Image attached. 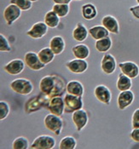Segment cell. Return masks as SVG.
<instances>
[{"label":"cell","instance_id":"cell-1","mask_svg":"<svg viewBox=\"0 0 139 149\" xmlns=\"http://www.w3.org/2000/svg\"><path fill=\"white\" fill-rule=\"evenodd\" d=\"M39 89L49 97L61 96L67 91L66 81L63 78L53 74L44 77L39 83Z\"/></svg>","mask_w":139,"mask_h":149},{"label":"cell","instance_id":"cell-2","mask_svg":"<svg viewBox=\"0 0 139 149\" xmlns=\"http://www.w3.org/2000/svg\"><path fill=\"white\" fill-rule=\"evenodd\" d=\"M50 100V97H49L48 95L41 92L40 95H38L34 97L30 98L26 102L24 106V110L27 113H32L42 108L46 109L47 105Z\"/></svg>","mask_w":139,"mask_h":149},{"label":"cell","instance_id":"cell-3","mask_svg":"<svg viewBox=\"0 0 139 149\" xmlns=\"http://www.w3.org/2000/svg\"><path fill=\"white\" fill-rule=\"evenodd\" d=\"M13 91L20 95H29L34 91V85L32 82L26 79H16L13 80L10 84Z\"/></svg>","mask_w":139,"mask_h":149},{"label":"cell","instance_id":"cell-4","mask_svg":"<svg viewBox=\"0 0 139 149\" xmlns=\"http://www.w3.org/2000/svg\"><path fill=\"white\" fill-rule=\"evenodd\" d=\"M45 126L47 130L54 133L55 135L59 136L61 133L62 128H63V121L60 118V116L50 113L48 114L45 118Z\"/></svg>","mask_w":139,"mask_h":149},{"label":"cell","instance_id":"cell-5","mask_svg":"<svg viewBox=\"0 0 139 149\" xmlns=\"http://www.w3.org/2000/svg\"><path fill=\"white\" fill-rule=\"evenodd\" d=\"M65 109L66 113H73L77 110L82 109L83 107V100L82 96H77L71 94H67L64 97Z\"/></svg>","mask_w":139,"mask_h":149},{"label":"cell","instance_id":"cell-6","mask_svg":"<svg viewBox=\"0 0 139 149\" xmlns=\"http://www.w3.org/2000/svg\"><path fill=\"white\" fill-rule=\"evenodd\" d=\"M56 145L55 138L50 136H39L35 139L30 148L33 149H51Z\"/></svg>","mask_w":139,"mask_h":149},{"label":"cell","instance_id":"cell-7","mask_svg":"<svg viewBox=\"0 0 139 149\" xmlns=\"http://www.w3.org/2000/svg\"><path fill=\"white\" fill-rule=\"evenodd\" d=\"M46 109L50 112V113L57 116H61L64 113V109H65L64 99H62L61 96H56L50 98L47 105Z\"/></svg>","mask_w":139,"mask_h":149},{"label":"cell","instance_id":"cell-8","mask_svg":"<svg viewBox=\"0 0 139 149\" xmlns=\"http://www.w3.org/2000/svg\"><path fill=\"white\" fill-rule=\"evenodd\" d=\"M22 15V10L15 4L10 3L3 10V18L9 26H11Z\"/></svg>","mask_w":139,"mask_h":149},{"label":"cell","instance_id":"cell-9","mask_svg":"<svg viewBox=\"0 0 139 149\" xmlns=\"http://www.w3.org/2000/svg\"><path fill=\"white\" fill-rule=\"evenodd\" d=\"M25 64L34 71H38L43 69L45 65L40 61L38 55L34 52H27L24 56Z\"/></svg>","mask_w":139,"mask_h":149},{"label":"cell","instance_id":"cell-10","mask_svg":"<svg viewBox=\"0 0 139 149\" xmlns=\"http://www.w3.org/2000/svg\"><path fill=\"white\" fill-rule=\"evenodd\" d=\"M94 95L100 102L106 104V105L110 104L112 95H111V91L107 86L103 85V84L96 86L94 91Z\"/></svg>","mask_w":139,"mask_h":149},{"label":"cell","instance_id":"cell-11","mask_svg":"<svg viewBox=\"0 0 139 149\" xmlns=\"http://www.w3.org/2000/svg\"><path fill=\"white\" fill-rule=\"evenodd\" d=\"M119 68H120L122 73L128 76L131 79H135L138 76V66L132 61H125L119 64Z\"/></svg>","mask_w":139,"mask_h":149},{"label":"cell","instance_id":"cell-12","mask_svg":"<svg viewBox=\"0 0 139 149\" xmlns=\"http://www.w3.org/2000/svg\"><path fill=\"white\" fill-rule=\"evenodd\" d=\"M48 26L45 22H37L27 32V35L32 38L38 39L43 38L47 33Z\"/></svg>","mask_w":139,"mask_h":149},{"label":"cell","instance_id":"cell-13","mask_svg":"<svg viewBox=\"0 0 139 149\" xmlns=\"http://www.w3.org/2000/svg\"><path fill=\"white\" fill-rule=\"evenodd\" d=\"M66 67L70 72L73 73H83L88 68V63L86 61L82 59H74L66 63Z\"/></svg>","mask_w":139,"mask_h":149},{"label":"cell","instance_id":"cell-14","mask_svg":"<svg viewBox=\"0 0 139 149\" xmlns=\"http://www.w3.org/2000/svg\"><path fill=\"white\" fill-rule=\"evenodd\" d=\"M72 120H73V124L75 125L77 130L80 131L88 123V115H87V113L85 111L82 110V109L77 110L74 113H73Z\"/></svg>","mask_w":139,"mask_h":149},{"label":"cell","instance_id":"cell-15","mask_svg":"<svg viewBox=\"0 0 139 149\" xmlns=\"http://www.w3.org/2000/svg\"><path fill=\"white\" fill-rule=\"evenodd\" d=\"M25 68V63L21 59H15L8 62L4 66V71L10 75H18L20 74Z\"/></svg>","mask_w":139,"mask_h":149},{"label":"cell","instance_id":"cell-16","mask_svg":"<svg viewBox=\"0 0 139 149\" xmlns=\"http://www.w3.org/2000/svg\"><path fill=\"white\" fill-rule=\"evenodd\" d=\"M116 60L112 55H104L101 61V68L106 74H112L116 69Z\"/></svg>","mask_w":139,"mask_h":149},{"label":"cell","instance_id":"cell-17","mask_svg":"<svg viewBox=\"0 0 139 149\" xmlns=\"http://www.w3.org/2000/svg\"><path fill=\"white\" fill-rule=\"evenodd\" d=\"M134 101V94L130 90L121 91L118 96V107L120 110H125Z\"/></svg>","mask_w":139,"mask_h":149},{"label":"cell","instance_id":"cell-18","mask_svg":"<svg viewBox=\"0 0 139 149\" xmlns=\"http://www.w3.org/2000/svg\"><path fill=\"white\" fill-rule=\"evenodd\" d=\"M102 24L109 33H112L114 34H119V25L115 17L112 15H106L102 20Z\"/></svg>","mask_w":139,"mask_h":149},{"label":"cell","instance_id":"cell-19","mask_svg":"<svg viewBox=\"0 0 139 149\" xmlns=\"http://www.w3.org/2000/svg\"><path fill=\"white\" fill-rule=\"evenodd\" d=\"M50 48L55 53V55H60L65 49V42L62 37L55 36L50 41Z\"/></svg>","mask_w":139,"mask_h":149},{"label":"cell","instance_id":"cell-20","mask_svg":"<svg viewBox=\"0 0 139 149\" xmlns=\"http://www.w3.org/2000/svg\"><path fill=\"white\" fill-rule=\"evenodd\" d=\"M67 92L73 95L82 96L84 94V86L80 81H69L67 84Z\"/></svg>","mask_w":139,"mask_h":149},{"label":"cell","instance_id":"cell-21","mask_svg":"<svg viewBox=\"0 0 139 149\" xmlns=\"http://www.w3.org/2000/svg\"><path fill=\"white\" fill-rule=\"evenodd\" d=\"M88 37V31L86 27L82 24V23H78L76 27L73 31V38L74 40L78 42H83L85 41Z\"/></svg>","mask_w":139,"mask_h":149},{"label":"cell","instance_id":"cell-22","mask_svg":"<svg viewBox=\"0 0 139 149\" xmlns=\"http://www.w3.org/2000/svg\"><path fill=\"white\" fill-rule=\"evenodd\" d=\"M89 33L91 34L92 38L96 40H99V39L108 37L109 34V32L103 26H95L92 28H90Z\"/></svg>","mask_w":139,"mask_h":149},{"label":"cell","instance_id":"cell-23","mask_svg":"<svg viewBox=\"0 0 139 149\" xmlns=\"http://www.w3.org/2000/svg\"><path fill=\"white\" fill-rule=\"evenodd\" d=\"M116 85H117V89L119 91H125L130 90L131 88V85H132L131 78L125 75L124 73H120L118 77Z\"/></svg>","mask_w":139,"mask_h":149},{"label":"cell","instance_id":"cell-24","mask_svg":"<svg viewBox=\"0 0 139 149\" xmlns=\"http://www.w3.org/2000/svg\"><path fill=\"white\" fill-rule=\"evenodd\" d=\"M72 52L75 57L78 59H82V60H85L90 55V49L88 46L85 45H75L73 48Z\"/></svg>","mask_w":139,"mask_h":149},{"label":"cell","instance_id":"cell-25","mask_svg":"<svg viewBox=\"0 0 139 149\" xmlns=\"http://www.w3.org/2000/svg\"><path fill=\"white\" fill-rule=\"evenodd\" d=\"M82 15L85 20H93L96 15L97 10L96 6L92 3H86L82 6Z\"/></svg>","mask_w":139,"mask_h":149},{"label":"cell","instance_id":"cell-26","mask_svg":"<svg viewBox=\"0 0 139 149\" xmlns=\"http://www.w3.org/2000/svg\"><path fill=\"white\" fill-rule=\"evenodd\" d=\"M38 57L40 59V61L45 64L47 65L49 63H50L54 58H55V53L51 50V49L49 47V48H44L42 49L39 52H38Z\"/></svg>","mask_w":139,"mask_h":149},{"label":"cell","instance_id":"cell-27","mask_svg":"<svg viewBox=\"0 0 139 149\" xmlns=\"http://www.w3.org/2000/svg\"><path fill=\"white\" fill-rule=\"evenodd\" d=\"M45 23L48 26V27L56 28L60 23V17L53 10H50L45 14Z\"/></svg>","mask_w":139,"mask_h":149},{"label":"cell","instance_id":"cell-28","mask_svg":"<svg viewBox=\"0 0 139 149\" xmlns=\"http://www.w3.org/2000/svg\"><path fill=\"white\" fill-rule=\"evenodd\" d=\"M111 46H112V40L108 36L102 38V39L97 40L95 44V47H96V50L99 52H102V53H104V52H107L108 50H109Z\"/></svg>","mask_w":139,"mask_h":149},{"label":"cell","instance_id":"cell-29","mask_svg":"<svg viewBox=\"0 0 139 149\" xmlns=\"http://www.w3.org/2000/svg\"><path fill=\"white\" fill-rule=\"evenodd\" d=\"M76 144L77 142L75 138L71 136H68L61 140L59 148L61 149H73L76 148Z\"/></svg>","mask_w":139,"mask_h":149},{"label":"cell","instance_id":"cell-30","mask_svg":"<svg viewBox=\"0 0 139 149\" xmlns=\"http://www.w3.org/2000/svg\"><path fill=\"white\" fill-rule=\"evenodd\" d=\"M52 10L55 12L60 18L61 17H65L69 12V6H68V4L55 3V5L52 8Z\"/></svg>","mask_w":139,"mask_h":149},{"label":"cell","instance_id":"cell-31","mask_svg":"<svg viewBox=\"0 0 139 149\" xmlns=\"http://www.w3.org/2000/svg\"><path fill=\"white\" fill-rule=\"evenodd\" d=\"M28 141L27 138L21 136V137L16 138L12 144V148L14 149H27L29 148L28 146Z\"/></svg>","mask_w":139,"mask_h":149},{"label":"cell","instance_id":"cell-32","mask_svg":"<svg viewBox=\"0 0 139 149\" xmlns=\"http://www.w3.org/2000/svg\"><path fill=\"white\" fill-rule=\"evenodd\" d=\"M33 2L30 0H10V3L15 4L22 10H28L33 7Z\"/></svg>","mask_w":139,"mask_h":149},{"label":"cell","instance_id":"cell-33","mask_svg":"<svg viewBox=\"0 0 139 149\" xmlns=\"http://www.w3.org/2000/svg\"><path fill=\"white\" fill-rule=\"evenodd\" d=\"M10 113V106L6 102H0V119L3 120L7 118Z\"/></svg>","mask_w":139,"mask_h":149},{"label":"cell","instance_id":"cell-34","mask_svg":"<svg viewBox=\"0 0 139 149\" xmlns=\"http://www.w3.org/2000/svg\"><path fill=\"white\" fill-rule=\"evenodd\" d=\"M0 50L2 52H10L11 47L9 45L7 38L3 34L0 35Z\"/></svg>","mask_w":139,"mask_h":149},{"label":"cell","instance_id":"cell-35","mask_svg":"<svg viewBox=\"0 0 139 149\" xmlns=\"http://www.w3.org/2000/svg\"><path fill=\"white\" fill-rule=\"evenodd\" d=\"M131 123H132V128L133 129L139 128V108L134 111L133 115H132Z\"/></svg>","mask_w":139,"mask_h":149},{"label":"cell","instance_id":"cell-36","mask_svg":"<svg viewBox=\"0 0 139 149\" xmlns=\"http://www.w3.org/2000/svg\"><path fill=\"white\" fill-rule=\"evenodd\" d=\"M131 138L135 142H139V128L133 129V130L131 132Z\"/></svg>","mask_w":139,"mask_h":149},{"label":"cell","instance_id":"cell-37","mask_svg":"<svg viewBox=\"0 0 139 149\" xmlns=\"http://www.w3.org/2000/svg\"><path fill=\"white\" fill-rule=\"evenodd\" d=\"M130 11L131 12V14L133 15V16H134L136 19L139 20V5L131 7V8H130Z\"/></svg>","mask_w":139,"mask_h":149},{"label":"cell","instance_id":"cell-38","mask_svg":"<svg viewBox=\"0 0 139 149\" xmlns=\"http://www.w3.org/2000/svg\"><path fill=\"white\" fill-rule=\"evenodd\" d=\"M72 0H53L55 3H59V4H69V3Z\"/></svg>","mask_w":139,"mask_h":149},{"label":"cell","instance_id":"cell-39","mask_svg":"<svg viewBox=\"0 0 139 149\" xmlns=\"http://www.w3.org/2000/svg\"><path fill=\"white\" fill-rule=\"evenodd\" d=\"M30 1H32V2H36V1H38V0H30Z\"/></svg>","mask_w":139,"mask_h":149},{"label":"cell","instance_id":"cell-40","mask_svg":"<svg viewBox=\"0 0 139 149\" xmlns=\"http://www.w3.org/2000/svg\"><path fill=\"white\" fill-rule=\"evenodd\" d=\"M137 2H138V3H139V0H137Z\"/></svg>","mask_w":139,"mask_h":149},{"label":"cell","instance_id":"cell-41","mask_svg":"<svg viewBox=\"0 0 139 149\" xmlns=\"http://www.w3.org/2000/svg\"><path fill=\"white\" fill-rule=\"evenodd\" d=\"M77 1H80V0H77Z\"/></svg>","mask_w":139,"mask_h":149}]
</instances>
